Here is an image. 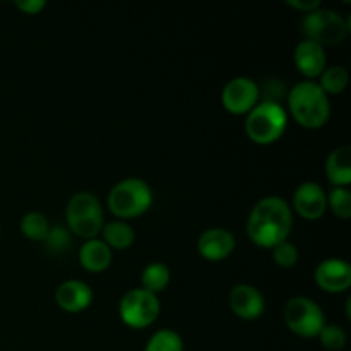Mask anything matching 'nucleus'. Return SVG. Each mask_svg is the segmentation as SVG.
Returning <instances> with one entry per match:
<instances>
[{
    "mask_svg": "<svg viewBox=\"0 0 351 351\" xmlns=\"http://www.w3.org/2000/svg\"><path fill=\"white\" fill-rule=\"evenodd\" d=\"M65 218H67L69 232L81 239H96L103 230V208L91 192H77L69 201L65 209Z\"/></svg>",
    "mask_w": 351,
    "mask_h": 351,
    "instance_id": "5",
    "label": "nucleus"
},
{
    "mask_svg": "<svg viewBox=\"0 0 351 351\" xmlns=\"http://www.w3.org/2000/svg\"><path fill=\"white\" fill-rule=\"evenodd\" d=\"M315 283L328 293H343L351 287V266L345 259L331 257L315 269Z\"/></svg>",
    "mask_w": 351,
    "mask_h": 351,
    "instance_id": "10",
    "label": "nucleus"
},
{
    "mask_svg": "<svg viewBox=\"0 0 351 351\" xmlns=\"http://www.w3.org/2000/svg\"><path fill=\"white\" fill-rule=\"evenodd\" d=\"M288 5L308 14L312 12V10L319 9V7H321V2H319V0H288Z\"/></svg>",
    "mask_w": 351,
    "mask_h": 351,
    "instance_id": "29",
    "label": "nucleus"
},
{
    "mask_svg": "<svg viewBox=\"0 0 351 351\" xmlns=\"http://www.w3.org/2000/svg\"><path fill=\"white\" fill-rule=\"evenodd\" d=\"M350 81V74L343 65H335V67L326 69L321 74V82L319 86L326 95H339L346 89Z\"/></svg>",
    "mask_w": 351,
    "mask_h": 351,
    "instance_id": "21",
    "label": "nucleus"
},
{
    "mask_svg": "<svg viewBox=\"0 0 351 351\" xmlns=\"http://www.w3.org/2000/svg\"><path fill=\"white\" fill-rule=\"evenodd\" d=\"M326 175L335 187H348L351 184V147L339 146L331 151L326 161Z\"/></svg>",
    "mask_w": 351,
    "mask_h": 351,
    "instance_id": "17",
    "label": "nucleus"
},
{
    "mask_svg": "<svg viewBox=\"0 0 351 351\" xmlns=\"http://www.w3.org/2000/svg\"><path fill=\"white\" fill-rule=\"evenodd\" d=\"M144 351H184V341L173 329H160L151 336Z\"/></svg>",
    "mask_w": 351,
    "mask_h": 351,
    "instance_id": "22",
    "label": "nucleus"
},
{
    "mask_svg": "<svg viewBox=\"0 0 351 351\" xmlns=\"http://www.w3.org/2000/svg\"><path fill=\"white\" fill-rule=\"evenodd\" d=\"M321 339V345L329 351H339L345 348L346 345V332L341 326L336 324H326L321 329L317 336Z\"/></svg>",
    "mask_w": 351,
    "mask_h": 351,
    "instance_id": "25",
    "label": "nucleus"
},
{
    "mask_svg": "<svg viewBox=\"0 0 351 351\" xmlns=\"http://www.w3.org/2000/svg\"><path fill=\"white\" fill-rule=\"evenodd\" d=\"M170 269L165 264L153 263L144 267L143 274H141V288L149 291V293L158 295L170 285Z\"/></svg>",
    "mask_w": 351,
    "mask_h": 351,
    "instance_id": "19",
    "label": "nucleus"
},
{
    "mask_svg": "<svg viewBox=\"0 0 351 351\" xmlns=\"http://www.w3.org/2000/svg\"><path fill=\"white\" fill-rule=\"evenodd\" d=\"M295 65L305 77H308V81L321 77L326 69L324 47L311 40L300 41L295 48Z\"/></svg>",
    "mask_w": 351,
    "mask_h": 351,
    "instance_id": "15",
    "label": "nucleus"
},
{
    "mask_svg": "<svg viewBox=\"0 0 351 351\" xmlns=\"http://www.w3.org/2000/svg\"><path fill=\"white\" fill-rule=\"evenodd\" d=\"M328 208L335 213L338 218H351V192L346 187H335L328 195Z\"/></svg>",
    "mask_w": 351,
    "mask_h": 351,
    "instance_id": "24",
    "label": "nucleus"
},
{
    "mask_svg": "<svg viewBox=\"0 0 351 351\" xmlns=\"http://www.w3.org/2000/svg\"><path fill=\"white\" fill-rule=\"evenodd\" d=\"M103 242L110 247V249L115 250H125L129 249L134 243L136 239V233L134 228L129 223L122 221V219H117V221H110L106 225H103Z\"/></svg>",
    "mask_w": 351,
    "mask_h": 351,
    "instance_id": "18",
    "label": "nucleus"
},
{
    "mask_svg": "<svg viewBox=\"0 0 351 351\" xmlns=\"http://www.w3.org/2000/svg\"><path fill=\"white\" fill-rule=\"evenodd\" d=\"M48 230H50V223H48L47 216L43 213L31 211L23 216L21 219V232L26 239L34 240V242H43L47 237Z\"/></svg>",
    "mask_w": 351,
    "mask_h": 351,
    "instance_id": "20",
    "label": "nucleus"
},
{
    "mask_svg": "<svg viewBox=\"0 0 351 351\" xmlns=\"http://www.w3.org/2000/svg\"><path fill=\"white\" fill-rule=\"evenodd\" d=\"M287 99L293 119L305 129H321L331 117V103L319 82H298L288 93Z\"/></svg>",
    "mask_w": 351,
    "mask_h": 351,
    "instance_id": "2",
    "label": "nucleus"
},
{
    "mask_svg": "<svg viewBox=\"0 0 351 351\" xmlns=\"http://www.w3.org/2000/svg\"><path fill=\"white\" fill-rule=\"evenodd\" d=\"M293 209L304 219H319L328 209V194L315 182H304L293 194Z\"/></svg>",
    "mask_w": 351,
    "mask_h": 351,
    "instance_id": "12",
    "label": "nucleus"
},
{
    "mask_svg": "<svg viewBox=\"0 0 351 351\" xmlns=\"http://www.w3.org/2000/svg\"><path fill=\"white\" fill-rule=\"evenodd\" d=\"M293 226V211L285 199L271 195L252 208L247 221V233L256 245L274 249L287 242Z\"/></svg>",
    "mask_w": 351,
    "mask_h": 351,
    "instance_id": "1",
    "label": "nucleus"
},
{
    "mask_svg": "<svg viewBox=\"0 0 351 351\" xmlns=\"http://www.w3.org/2000/svg\"><path fill=\"white\" fill-rule=\"evenodd\" d=\"M237 240L230 230L225 228H209L201 233L197 240V250L206 261L211 263H219L226 257L232 256L235 250Z\"/></svg>",
    "mask_w": 351,
    "mask_h": 351,
    "instance_id": "13",
    "label": "nucleus"
},
{
    "mask_svg": "<svg viewBox=\"0 0 351 351\" xmlns=\"http://www.w3.org/2000/svg\"><path fill=\"white\" fill-rule=\"evenodd\" d=\"M160 302L156 295L143 290V288H134L127 291L120 300L119 314L125 326L132 329L149 328L160 315Z\"/></svg>",
    "mask_w": 351,
    "mask_h": 351,
    "instance_id": "8",
    "label": "nucleus"
},
{
    "mask_svg": "<svg viewBox=\"0 0 351 351\" xmlns=\"http://www.w3.org/2000/svg\"><path fill=\"white\" fill-rule=\"evenodd\" d=\"M45 249L50 254H65L72 247V233L64 226H50L47 237L43 240Z\"/></svg>",
    "mask_w": 351,
    "mask_h": 351,
    "instance_id": "23",
    "label": "nucleus"
},
{
    "mask_svg": "<svg viewBox=\"0 0 351 351\" xmlns=\"http://www.w3.org/2000/svg\"><path fill=\"white\" fill-rule=\"evenodd\" d=\"M112 257V249L99 239L86 240V243L79 250L81 266L89 273H103L108 269Z\"/></svg>",
    "mask_w": 351,
    "mask_h": 351,
    "instance_id": "16",
    "label": "nucleus"
},
{
    "mask_svg": "<svg viewBox=\"0 0 351 351\" xmlns=\"http://www.w3.org/2000/svg\"><path fill=\"white\" fill-rule=\"evenodd\" d=\"M288 125V113L283 105L269 101L257 103L247 115L245 132L252 143L267 146L283 137Z\"/></svg>",
    "mask_w": 351,
    "mask_h": 351,
    "instance_id": "3",
    "label": "nucleus"
},
{
    "mask_svg": "<svg viewBox=\"0 0 351 351\" xmlns=\"http://www.w3.org/2000/svg\"><path fill=\"white\" fill-rule=\"evenodd\" d=\"M259 86L250 77L232 79L226 82L221 93V103L232 115H249L254 106L259 103Z\"/></svg>",
    "mask_w": 351,
    "mask_h": 351,
    "instance_id": "9",
    "label": "nucleus"
},
{
    "mask_svg": "<svg viewBox=\"0 0 351 351\" xmlns=\"http://www.w3.org/2000/svg\"><path fill=\"white\" fill-rule=\"evenodd\" d=\"M287 96L285 84L281 81H267L263 88H259V98H263V101L281 105V99H285Z\"/></svg>",
    "mask_w": 351,
    "mask_h": 351,
    "instance_id": "27",
    "label": "nucleus"
},
{
    "mask_svg": "<svg viewBox=\"0 0 351 351\" xmlns=\"http://www.w3.org/2000/svg\"><path fill=\"white\" fill-rule=\"evenodd\" d=\"M153 204V191L141 178H125L108 194V208L117 218L130 219L144 215Z\"/></svg>",
    "mask_w": 351,
    "mask_h": 351,
    "instance_id": "4",
    "label": "nucleus"
},
{
    "mask_svg": "<svg viewBox=\"0 0 351 351\" xmlns=\"http://www.w3.org/2000/svg\"><path fill=\"white\" fill-rule=\"evenodd\" d=\"M55 300L62 311L69 314H77L93 304V290L84 281L69 280L57 288Z\"/></svg>",
    "mask_w": 351,
    "mask_h": 351,
    "instance_id": "14",
    "label": "nucleus"
},
{
    "mask_svg": "<svg viewBox=\"0 0 351 351\" xmlns=\"http://www.w3.org/2000/svg\"><path fill=\"white\" fill-rule=\"evenodd\" d=\"M304 34L307 36V40L315 41L321 47L341 43L348 34V23L336 10L319 7L305 16Z\"/></svg>",
    "mask_w": 351,
    "mask_h": 351,
    "instance_id": "7",
    "label": "nucleus"
},
{
    "mask_svg": "<svg viewBox=\"0 0 351 351\" xmlns=\"http://www.w3.org/2000/svg\"><path fill=\"white\" fill-rule=\"evenodd\" d=\"M271 250H273L274 263L280 267H293L298 263V249L288 240Z\"/></svg>",
    "mask_w": 351,
    "mask_h": 351,
    "instance_id": "26",
    "label": "nucleus"
},
{
    "mask_svg": "<svg viewBox=\"0 0 351 351\" xmlns=\"http://www.w3.org/2000/svg\"><path fill=\"white\" fill-rule=\"evenodd\" d=\"M228 302L233 314L243 321H256L264 314V308H266L263 293L256 287L245 283H240L232 288Z\"/></svg>",
    "mask_w": 351,
    "mask_h": 351,
    "instance_id": "11",
    "label": "nucleus"
},
{
    "mask_svg": "<svg viewBox=\"0 0 351 351\" xmlns=\"http://www.w3.org/2000/svg\"><path fill=\"white\" fill-rule=\"evenodd\" d=\"M16 7L24 14H29V16H34V14H40L41 10L47 7V2L45 0H17Z\"/></svg>",
    "mask_w": 351,
    "mask_h": 351,
    "instance_id": "28",
    "label": "nucleus"
},
{
    "mask_svg": "<svg viewBox=\"0 0 351 351\" xmlns=\"http://www.w3.org/2000/svg\"><path fill=\"white\" fill-rule=\"evenodd\" d=\"M283 317L288 329L300 338H317L326 326L324 312L307 297H293L283 308Z\"/></svg>",
    "mask_w": 351,
    "mask_h": 351,
    "instance_id": "6",
    "label": "nucleus"
}]
</instances>
